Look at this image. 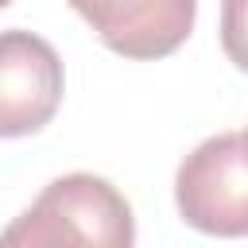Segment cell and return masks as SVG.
<instances>
[{"label":"cell","mask_w":248,"mask_h":248,"mask_svg":"<svg viewBox=\"0 0 248 248\" xmlns=\"http://www.w3.org/2000/svg\"><path fill=\"white\" fill-rule=\"evenodd\" d=\"M70 8L108 50L140 62L174 54L198 16V0H70Z\"/></svg>","instance_id":"obj_4"},{"label":"cell","mask_w":248,"mask_h":248,"mask_svg":"<svg viewBox=\"0 0 248 248\" xmlns=\"http://www.w3.org/2000/svg\"><path fill=\"white\" fill-rule=\"evenodd\" d=\"M244 140H248V132H244Z\"/></svg>","instance_id":"obj_7"},{"label":"cell","mask_w":248,"mask_h":248,"mask_svg":"<svg viewBox=\"0 0 248 248\" xmlns=\"http://www.w3.org/2000/svg\"><path fill=\"white\" fill-rule=\"evenodd\" d=\"M8 4H12V0H0V8H8Z\"/></svg>","instance_id":"obj_6"},{"label":"cell","mask_w":248,"mask_h":248,"mask_svg":"<svg viewBox=\"0 0 248 248\" xmlns=\"http://www.w3.org/2000/svg\"><path fill=\"white\" fill-rule=\"evenodd\" d=\"M221 46L229 62L248 74V0H221Z\"/></svg>","instance_id":"obj_5"},{"label":"cell","mask_w":248,"mask_h":248,"mask_svg":"<svg viewBox=\"0 0 248 248\" xmlns=\"http://www.w3.org/2000/svg\"><path fill=\"white\" fill-rule=\"evenodd\" d=\"M66 74L58 50L35 31H0V136H31L46 128L62 105Z\"/></svg>","instance_id":"obj_3"},{"label":"cell","mask_w":248,"mask_h":248,"mask_svg":"<svg viewBox=\"0 0 248 248\" xmlns=\"http://www.w3.org/2000/svg\"><path fill=\"white\" fill-rule=\"evenodd\" d=\"M174 202L190 229L248 236V140L221 132L202 140L174 174Z\"/></svg>","instance_id":"obj_2"},{"label":"cell","mask_w":248,"mask_h":248,"mask_svg":"<svg viewBox=\"0 0 248 248\" xmlns=\"http://www.w3.org/2000/svg\"><path fill=\"white\" fill-rule=\"evenodd\" d=\"M136 240L132 205L124 194L97 174H62L54 178L19 217L0 232V244H105L128 248Z\"/></svg>","instance_id":"obj_1"}]
</instances>
